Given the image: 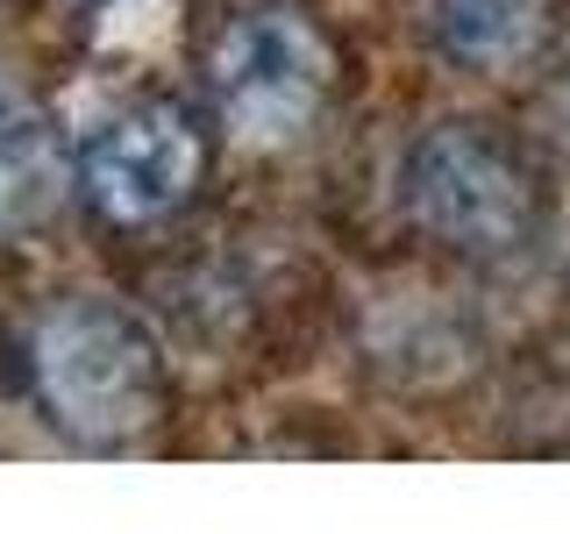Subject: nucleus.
<instances>
[{
	"mask_svg": "<svg viewBox=\"0 0 570 534\" xmlns=\"http://www.w3.org/2000/svg\"><path fill=\"white\" fill-rule=\"evenodd\" d=\"M29 378L43 399V421L86 449H121L165 421V349L136 314L115 299H65L43 314L29 349Z\"/></svg>",
	"mask_w": 570,
	"mask_h": 534,
	"instance_id": "nucleus-1",
	"label": "nucleus"
},
{
	"mask_svg": "<svg viewBox=\"0 0 570 534\" xmlns=\"http://www.w3.org/2000/svg\"><path fill=\"white\" fill-rule=\"evenodd\" d=\"M406 214L456 257H513L542 228V171L485 121H442L406 150Z\"/></svg>",
	"mask_w": 570,
	"mask_h": 534,
	"instance_id": "nucleus-2",
	"label": "nucleus"
},
{
	"mask_svg": "<svg viewBox=\"0 0 570 534\" xmlns=\"http://www.w3.org/2000/svg\"><path fill=\"white\" fill-rule=\"evenodd\" d=\"M207 86L228 136L272 150V142L307 136L321 107L335 100V50L299 8H249L214 43Z\"/></svg>",
	"mask_w": 570,
	"mask_h": 534,
	"instance_id": "nucleus-3",
	"label": "nucleus"
},
{
	"mask_svg": "<svg viewBox=\"0 0 570 534\" xmlns=\"http://www.w3.org/2000/svg\"><path fill=\"white\" fill-rule=\"evenodd\" d=\"M200 171H207V142L178 100L115 107L79 150V192L115 228H150L178 214L200 192Z\"/></svg>",
	"mask_w": 570,
	"mask_h": 534,
	"instance_id": "nucleus-4",
	"label": "nucleus"
},
{
	"mask_svg": "<svg viewBox=\"0 0 570 534\" xmlns=\"http://www.w3.org/2000/svg\"><path fill=\"white\" fill-rule=\"evenodd\" d=\"M428 36L463 71H513L542 50L549 0H428Z\"/></svg>",
	"mask_w": 570,
	"mask_h": 534,
	"instance_id": "nucleus-5",
	"label": "nucleus"
},
{
	"mask_svg": "<svg viewBox=\"0 0 570 534\" xmlns=\"http://www.w3.org/2000/svg\"><path fill=\"white\" fill-rule=\"evenodd\" d=\"M65 165L29 115H0V228H36L58 207Z\"/></svg>",
	"mask_w": 570,
	"mask_h": 534,
	"instance_id": "nucleus-6",
	"label": "nucleus"
}]
</instances>
